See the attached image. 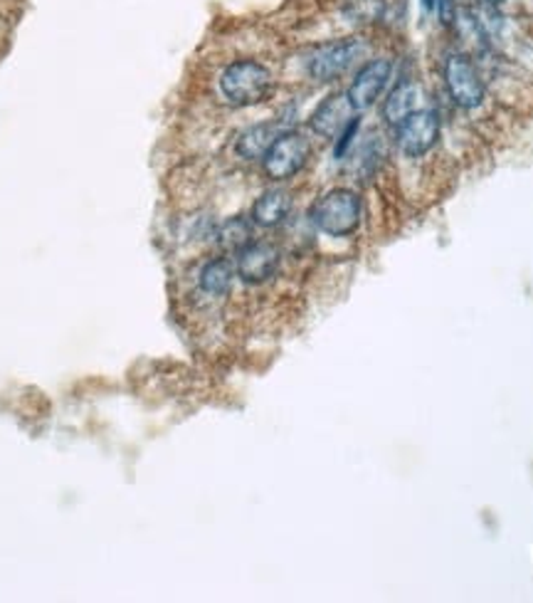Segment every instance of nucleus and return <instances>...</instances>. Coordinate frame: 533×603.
<instances>
[{"mask_svg": "<svg viewBox=\"0 0 533 603\" xmlns=\"http://www.w3.org/2000/svg\"><path fill=\"white\" fill-rule=\"evenodd\" d=\"M292 210V196L282 188H269L255 200L253 206V223L259 228H275L285 223Z\"/></svg>", "mask_w": 533, "mask_h": 603, "instance_id": "11", "label": "nucleus"}, {"mask_svg": "<svg viewBox=\"0 0 533 603\" xmlns=\"http://www.w3.org/2000/svg\"><path fill=\"white\" fill-rule=\"evenodd\" d=\"M279 134H282L279 125H272V121H267V125H255V127H249V129H245L240 134V139H237L235 149L247 161L265 159V154L269 151L272 144L277 141Z\"/></svg>", "mask_w": 533, "mask_h": 603, "instance_id": "12", "label": "nucleus"}, {"mask_svg": "<svg viewBox=\"0 0 533 603\" xmlns=\"http://www.w3.org/2000/svg\"><path fill=\"white\" fill-rule=\"evenodd\" d=\"M420 102H423V89H420L415 82L403 80L398 87L393 89L383 105V117L391 127H398L403 121L413 115V111L420 109Z\"/></svg>", "mask_w": 533, "mask_h": 603, "instance_id": "10", "label": "nucleus"}, {"mask_svg": "<svg viewBox=\"0 0 533 603\" xmlns=\"http://www.w3.org/2000/svg\"><path fill=\"white\" fill-rule=\"evenodd\" d=\"M486 3H490V6H502V3H506V0H486Z\"/></svg>", "mask_w": 533, "mask_h": 603, "instance_id": "17", "label": "nucleus"}, {"mask_svg": "<svg viewBox=\"0 0 533 603\" xmlns=\"http://www.w3.org/2000/svg\"><path fill=\"white\" fill-rule=\"evenodd\" d=\"M272 72L263 62L237 60L225 67L220 77V89L225 99L235 107H253L265 102L272 92Z\"/></svg>", "mask_w": 533, "mask_h": 603, "instance_id": "2", "label": "nucleus"}, {"mask_svg": "<svg viewBox=\"0 0 533 603\" xmlns=\"http://www.w3.org/2000/svg\"><path fill=\"white\" fill-rule=\"evenodd\" d=\"M358 127H361V121L358 117H354L348 121V127L338 134V144H336V159H342V156L351 149V144H354V137L358 134Z\"/></svg>", "mask_w": 533, "mask_h": 603, "instance_id": "16", "label": "nucleus"}, {"mask_svg": "<svg viewBox=\"0 0 533 603\" xmlns=\"http://www.w3.org/2000/svg\"><path fill=\"white\" fill-rule=\"evenodd\" d=\"M235 267L230 260L225 258H215L200 270V289L213 297L218 295H228L233 280H235Z\"/></svg>", "mask_w": 533, "mask_h": 603, "instance_id": "13", "label": "nucleus"}, {"mask_svg": "<svg viewBox=\"0 0 533 603\" xmlns=\"http://www.w3.org/2000/svg\"><path fill=\"white\" fill-rule=\"evenodd\" d=\"M312 156V144L299 131H282L265 154V174L272 181H287L297 176Z\"/></svg>", "mask_w": 533, "mask_h": 603, "instance_id": "4", "label": "nucleus"}, {"mask_svg": "<svg viewBox=\"0 0 533 603\" xmlns=\"http://www.w3.org/2000/svg\"><path fill=\"white\" fill-rule=\"evenodd\" d=\"M368 45L361 38H346L336 42H326L312 52L306 70L316 82H334L346 75L358 60L366 58Z\"/></svg>", "mask_w": 533, "mask_h": 603, "instance_id": "3", "label": "nucleus"}, {"mask_svg": "<svg viewBox=\"0 0 533 603\" xmlns=\"http://www.w3.org/2000/svg\"><path fill=\"white\" fill-rule=\"evenodd\" d=\"M361 198L351 188H334L324 194L309 210L316 228L332 238H346L361 226Z\"/></svg>", "mask_w": 533, "mask_h": 603, "instance_id": "1", "label": "nucleus"}, {"mask_svg": "<svg viewBox=\"0 0 533 603\" xmlns=\"http://www.w3.org/2000/svg\"><path fill=\"white\" fill-rule=\"evenodd\" d=\"M445 85L462 109H476L484 102V82L470 55L455 52L445 60Z\"/></svg>", "mask_w": 533, "mask_h": 603, "instance_id": "5", "label": "nucleus"}, {"mask_svg": "<svg viewBox=\"0 0 533 603\" xmlns=\"http://www.w3.org/2000/svg\"><path fill=\"white\" fill-rule=\"evenodd\" d=\"M354 115H356V109H354V105H351L348 95L334 92L314 109L309 127L314 134H319V137H324V139H336L338 134L348 127V121L354 119Z\"/></svg>", "mask_w": 533, "mask_h": 603, "instance_id": "9", "label": "nucleus"}, {"mask_svg": "<svg viewBox=\"0 0 533 603\" xmlns=\"http://www.w3.org/2000/svg\"><path fill=\"white\" fill-rule=\"evenodd\" d=\"M279 248L272 243H249L245 248L237 253V263H235V273L247 285H263L279 270Z\"/></svg>", "mask_w": 533, "mask_h": 603, "instance_id": "7", "label": "nucleus"}, {"mask_svg": "<svg viewBox=\"0 0 533 603\" xmlns=\"http://www.w3.org/2000/svg\"><path fill=\"white\" fill-rule=\"evenodd\" d=\"M398 129V144L405 156H425L440 139V115L435 109H417Z\"/></svg>", "mask_w": 533, "mask_h": 603, "instance_id": "6", "label": "nucleus"}, {"mask_svg": "<svg viewBox=\"0 0 533 603\" xmlns=\"http://www.w3.org/2000/svg\"><path fill=\"white\" fill-rule=\"evenodd\" d=\"M393 75V62L391 60H371L358 70L354 77V82L348 87V99L354 105L356 111H366L373 105L378 102V97L383 95V89L388 87V80Z\"/></svg>", "mask_w": 533, "mask_h": 603, "instance_id": "8", "label": "nucleus"}, {"mask_svg": "<svg viewBox=\"0 0 533 603\" xmlns=\"http://www.w3.org/2000/svg\"><path fill=\"white\" fill-rule=\"evenodd\" d=\"M249 243H253V220L243 216L225 220L218 230V245L223 250L240 253Z\"/></svg>", "mask_w": 533, "mask_h": 603, "instance_id": "14", "label": "nucleus"}, {"mask_svg": "<svg viewBox=\"0 0 533 603\" xmlns=\"http://www.w3.org/2000/svg\"><path fill=\"white\" fill-rule=\"evenodd\" d=\"M385 13V0H346L344 16L358 26H368V22L381 20Z\"/></svg>", "mask_w": 533, "mask_h": 603, "instance_id": "15", "label": "nucleus"}]
</instances>
